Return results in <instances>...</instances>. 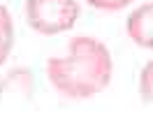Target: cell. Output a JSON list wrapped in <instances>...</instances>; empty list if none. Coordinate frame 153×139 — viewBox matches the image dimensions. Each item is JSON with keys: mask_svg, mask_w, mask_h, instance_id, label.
Returning a JSON list of instances; mask_svg holds the SVG:
<instances>
[{"mask_svg": "<svg viewBox=\"0 0 153 139\" xmlns=\"http://www.w3.org/2000/svg\"><path fill=\"white\" fill-rule=\"evenodd\" d=\"M47 77L58 95L67 100H88L109 88L114 79V58L105 42L91 35H74L63 56L47 60Z\"/></svg>", "mask_w": 153, "mask_h": 139, "instance_id": "obj_1", "label": "cell"}, {"mask_svg": "<svg viewBox=\"0 0 153 139\" xmlns=\"http://www.w3.org/2000/svg\"><path fill=\"white\" fill-rule=\"evenodd\" d=\"M81 16L79 0H26V21L37 35L70 33Z\"/></svg>", "mask_w": 153, "mask_h": 139, "instance_id": "obj_2", "label": "cell"}, {"mask_svg": "<svg viewBox=\"0 0 153 139\" xmlns=\"http://www.w3.org/2000/svg\"><path fill=\"white\" fill-rule=\"evenodd\" d=\"M125 33L137 46L153 51V2H144L128 14Z\"/></svg>", "mask_w": 153, "mask_h": 139, "instance_id": "obj_3", "label": "cell"}, {"mask_svg": "<svg viewBox=\"0 0 153 139\" xmlns=\"http://www.w3.org/2000/svg\"><path fill=\"white\" fill-rule=\"evenodd\" d=\"M35 91V74L28 67H14L0 77V95H16L28 100Z\"/></svg>", "mask_w": 153, "mask_h": 139, "instance_id": "obj_4", "label": "cell"}, {"mask_svg": "<svg viewBox=\"0 0 153 139\" xmlns=\"http://www.w3.org/2000/svg\"><path fill=\"white\" fill-rule=\"evenodd\" d=\"M14 19H12L10 9L0 5V67L10 60L12 49H14Z\"/></svg>", "mask_w": 153, "mask_h": 139, "instance_id": "obj_5", "label": "cell"}, {"mask_svg": "<svg viewBox=\"0 0 153 139\" xmlns=\"http://www.w3.org/2000/svg\"><path fill=\"white\" fill-rule=\"evenodd\" d=\"M139 97L146 104H153V58L139 72Z\"/></svg>", "mask_w": 153, "mask_h": 139, "instance_id": "obj_6", "label": "cell"}, {"mask_svg": "<svg viewBox=\"0 0 153 139\" xmlns=\"http://www.w3.org/2000/svg\"><path fill=\"white\" fill-rule=\"evenodd\" d=\"M88 5L97 12H107V14H111V12H121V9L130 7L132 5V0H86Z\"/></svg>", "mask_w": 153, "mask_h": 139, "instance_id": "obj_7", "label": "cell"}]
</instances>
